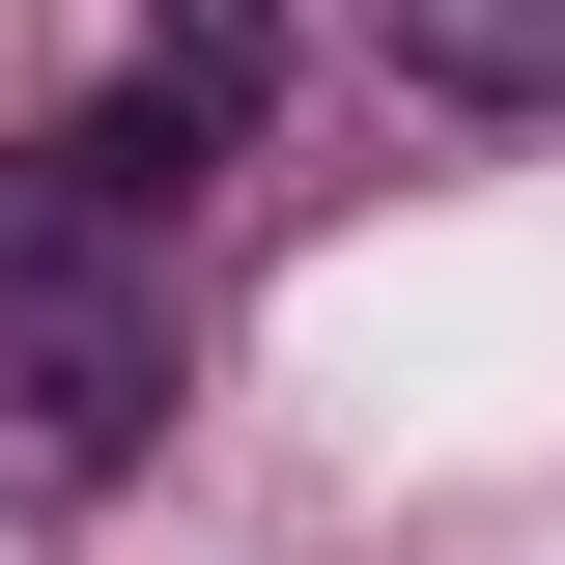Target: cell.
Returning <instances> with one entry per match:
<instances>
[{"instance_id":"cell-3","label":"cell","mask_w":565,"mask_h":565,"mask_svg":"<svg viewBox=\"0 0 565 565\" xmlns=\"http://www.w3.org/2000/svg\"><path fill=\"white\" fill-rule=\"evenodd\" d=\"M141 85H170L199 141H255L282 114V0H141Z\"/></svg>"},{"instance_id":"cell-2","label":"cell","mask_w":565,"mask_h":565,"mask_svg":"<svg viewBox=\"0 0 565 565\" xmlns=\"http://www.w3.org/2000/svg\"><path fill=\"white\" fill-rule=\"evenodd\" d=\"M367 57L424 114H565V0H367Z\"/></svg>"},{"instance_id":"cell-1","label":"cell","mask_w":565,"mask_h":565,"mask_svg":"<svg viewBox=\"0 0 565 565\" xmlns=\"http://www.w3.org/2000/svg\"><path fill=\"white\" fill-rule=\"evenodd\" d=\"M170 396H199V340H170V255H29L0 282V481L85 509L170 452Z\"/></svg>"}]
</instances>
